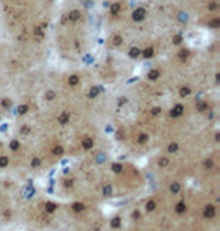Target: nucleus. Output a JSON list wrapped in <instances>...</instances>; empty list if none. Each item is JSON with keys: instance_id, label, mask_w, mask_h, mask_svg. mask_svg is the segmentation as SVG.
Listing matches in <instances>:
<instances>
[{"instance_id": "nucleus-1", "label": "nucleus", "mask_w": 220, "mask_h": 231, "mask_svg": "<svg viewBox=\"0 0 220 231\" xmlns=\"http://www.w3.org/2000/svg\"><path fill=\"white\" fill-rule=\"evenodd\" d=\"M145 17H146V11H145L143 8H137V9L133 12V18H134V21H142Z\"/></svg>"}, {"instance_id": "nucleus-2", "label": "nucleus", "mask_w": 220, "mask_h": 231, "mask_svg": "<svg viewBox=\"0 0 220 231\" xmlns=\"http://www.w3.org/2000/svg\"><path fill=\"white\" fill-rule=\"evenodd\" d=\"M183 112H184V107L181 106V104H176V106L170 110V115H172V116H180Z\"/></svg>"}, {"instance_id": "nucleus-3", "label": "nucleus", "mask_w": 220, "mask_h": 231, "mask_svg": "<svg viewBox=\"0 0 220 231\" xmlns=\"http://www.w3.org/2000/svg\"><path fill=\"white\" fill-rule=\"evenodd\" d=\"M148 77H149V80H157V79L160 77V71H157V70H152V71L148 72Z\"/></svg>"}, {"instance_id": "nucleus-4", "label": "nucleus", "mask_w": 220, "mask_h": 231, "mask_svg": "<svg viewBox=\"0 0 220 231\" xmlns=\"http://www.w3.org/2000/svg\"><path fill=\"white\" fill-rule=\"evenodd\" d=\"M119 9H121V5H119V3H113V5L110 6V14L116 15V14L119 12Z\"/></svg>"}, {"instance_id": "nucleus-5", "label": "nucleus", "mask_w": 220, "mask_h": 231, "mask_svg": "<svg viewBox=\"0 0 220 231\" xmlns=\"http://www.w3.org/2000/svg\"><path fill=\"white\" fill-rule=\"evenodd\" d=\"M100 94V88H97V86H93V88H91V91H89V97L91 98H93V97H97Z\"/></svg>"}, {"instance_id": "nucleus-6", "label": "nucleus", "mask_w": 220, "mask_h": 231, "mask_svg": "<svg viewBox=\"0 0 220 231\" xmlns=\"http://www.w3.org/2000/svg\"><path fill=\"white\" fill-rule=\"evenodd\" d=\"M78 18H80V12H78V11H73V12L70 14V20H71V21H77Z\"/></svg>"}, {"instance_id": "nucleus-7", "label": "nucleus", "mask_w": 220, "mask_h": 231, "mask_svg": "<svg viewBox=\"0 0 220 231\" xmlns=\"http://www.w3.org/2000/svg\"><path fill=\"white\" fill-rule=\"evenodd\" d=\"M139 54H140V50H139L137 47H133V49L130 50V56H131V57H137Z\"/></svg>"}, {"instance_id": "nucleus-8", "label": "nucleus", "mask_w": 220, "mask_h": 231, "mask_svg": "<svg viewBox=\"0 0 220 231\" xmlns=\"http://www.w3.org/2000/svg\"><path fill=\"white\" fill-rule=\"evenodd\" d=\"M17 112H18V115H24V113H27V106H26V104H21V106H18Z\"/></svg>"}, {"instance_id": "nucleus-9", "label": "nucleus", "mask_w": 220, "mask_h": 231, "mask_svg": "<svg viewBox=\"0 0 220 231\" xmlns=\"http://www.w3.org/2000/svg\"><path fill=\"white\" fill-rule=\"evenodd\" d=\"M68 118H70V115H68V113H62V115H60V118H59V123H60V124H65V123L68 121Z\"/></svg>"}, {"instance_id": "nucleus-10", "label": "nucleus", "mask_w": 220, "mask_h": 231, "mask_svg": "<svg viewBox=\"0 0 220 231\" xmlns=\"http://www.w3.org/2000/svg\"><path fill=\"white\" fill-rule=\"evenodd\" d=\"M68 82H70V85H71V86H74V85H77V83H78V77H77V76H71Z\"/></svg>"}, {"instance_id": "nucleus-11", "label": "nucleus", "mask_w": 220, "mask_h": 231, "mask_svg": "<svg viewBox=\"0 0 220 231\" xmlns=\"http://www.w3.org/2000/svg\"><path fill=\"white\" fill-rule=\"evenodd\" d=\"M152 54H154V50H152L151 47H149V49H146V50H143V56H145V57H151Z\"/></svg>"}, {"instance_id": "nucleus-12", "label": "nucleus", "mask_w": 220, "mask_h": 231, "mask_svg": "<svg viewBox=\"0 0 220 231\" xmlns=\"http://www.w3.org/2000/svg\"><path fill=\"white\" fill-rule=\"evenodd\" d=\"M83 147H85L86 150H88V148H91V147H92V139H89V138H88V139H85V141H83Z\"/></svg>"}, {"instance_id": "nucleus-13", "label": "nucleus", "mask_w": 220, "mask_h": 231, "mask_svg": "<svg viewBox=\"0 0 220 231\" xmlns=\"http://www.w3.org/2000/svg\"><path fill=\"white\" fill-rule=\"evenodd\" d=\"M121 42H122V38L119 35H116L113 38V44H115V45H121Z\"/></svg>"}, {"instance_id": "nucleus-14", "label": "nucleus", "mask_w": 220, "mask_h": 231, "mask_svg": "<svg viewBox=\"0 0 220 231\" xmlns=\"http://www.w3.org/2000/svg\"><path fill=\"white\" fill-rule=\"evenodd\" d=\"M167 150H169L170 153H175V151L178 150V145H176V143H170V145L167 147Z\"/></svg>"}, {"instance_id": "nucleus-15", "label": "nucleus", "mask_w": 220, "mask_h": 231, "mask_svg": "<svg viewBox=\"0 0 220 231\" xmlns=\"http://www.w3.org/2000/svg\"><path fill=\"white\" fill-rule=\"evenodd\" d=\"M213 213H214V209H213L211 206L205 209V216H213Z\"/></svg>"}, {"instance_id": "nucleus-16", "label": "nucleus", "mask_w": 220, "mask_h": 231, "mask_svg": "<svg viewBox=\"0 0 220 231\" xmlns=\"http://www.w3.org/2000/svg\"><path fill=\"white\" fill-rule=\"evenodd\" d=\"M184 210H185V206H184V202H180V204L176 206V212H178V213H183Z\"/></svg>"}, {"instance_id": "nucleus-17", "label": "nucleus", "mask_w": 220, "mask_h": 231, "mask_svg": "<svg viewBox=\"0 0 220 231\" xmlns=\"http://www.w3.org/2000/svg\"><path fill=\"white\" fill-rule=\"evenodd\" d=\"M188 20V15L185 14V12H180V21H183V23H185Z\"/></svg>"}, {"instance_id": "nucleus-18", "label": "nucleus", "mask_w": 220, "mask_h": 231, "mask_svg": "<svg viewBox=\"0 0 220 231\" xmlns=\"http://www.w3.org/2000/svg\"><path fill=\"white\" fill-rule=\"evenodd\" d=\"M188 94H190V89L188 88H183L180 91V95H181V97H185V95H188Z\"/></svg>"}, {"instance_id": "nucleus-19", "label": "nucleus", "mask_w": 220, "mask_h": 231, "mask_svg": "<svg viewBox=\"0 0 220 231\" xmlns=\"http://www.w3.org/2000/svg\"><path fill=\"white\" fill-rule=\"evenodd\" d=\"M112 169H113L115 172H121V171H122V166H121L119 163H116V165H113V166H112Z\"/></svg>"}, {"instance_id": "nucleus-20", "label": "nucleus", "mask_w": 220, "mask_h": 231, "mask_svg": "<svg viewBox=\"0 0 220 231\" xmlns=\"http://www.w3.org/2000/svg\"><path fill=\"white\" fill-rule=\"evenodd\" d=\"M45 98H47V100H53V98H55V92H53V91H48V92L45 94Z\"/></svg>"}, {"instance_id": "nucleus-21", "label": "nucleus", "mask_w": 220, "mask_h": 231, "mask_svg": "<svg viewBox=\"0 0 220 231\" xmlns=\"http://www.w3.org/2000/svg\"><path fill=\"white\" fill-rule=\"evenodd\" d=\"M73 209H74V210H77V212H82L85 207H83V204H74Z\"/></svg>"}, {"instance_id": "nucleus-22", "label": "nucleus", "mask_w": 220, "mask_h": 231, "mask_svg": "<svg viewBox=\"0 0 220 231\" xmlns=\"http://www.w3.org/2000/svg\"><path fill=\"white\" fill-rule=\"evenodd\" d=\"M210 26H211V27H219V26H220V20H213V21L210 23Z\"/></svg>"}, {"instance_id": "nucleus-23", "label": "nucleus", "mask_w": 220, "mask_h": 231, "mask_svg": "<svg viewBox=\"0 0 220 231\" xmlns=\"http://www.w3.org/2000/svg\"><path fill=\"white\" fill-rule=\"evenodd\" d=\"M187 56H188V50H181V52H180V57H181V59H185Z\"/></svg>"}, {"instance_id": "nucleus-24", "label": "nucleus", "mask_w": 220, "mask_h": 231, "mask_svg": "<svg viewBox=\"0 0 220 231\" xmlns=\"http://www.w3.org/2000/svg\"><path fill=\"white\" fill-rule=\"evenodd\" d=\"M53 153H55L56 156H59V154H62V153H63V150H62V147H56Z\"/></svg>"}, {"instance_id": "nucleus-25", "label": "nucleus", "mask_w": 220, "mask_h": 231, "mask_svg": "<svg viewBox=\"0 0 220 231\" xmlns=\"http://www.w3.org/2000/svg\"><path fill=\"white\" fill-rule=\"evenodd\" d=\"M146 141H148V136H146V135H140V136H139V142H140V143L146 142Z\"/></svg>"}, {"instance_id": "nucleus-26", "label": "nucleus", "mask_w": 220, "mask_h": 231, "mask_svg": "<svg viewBox=\"0 0 220 231\" xmlns=\"http://www.w3.org/2000/svg\"><path fill=\"white\" fill-rule=\"evenodd\" d=\"M9 147H11V150H14V151H15V150H17V148H18V142H17V141H12V142H11V145H9Z\"/></svg>"}, {"instance_id": "nucleus-27", "label": "nucleus", "mask_w": 220, "mask_h": 231, "mask_svg": "<svg viewBox=\"0 0 220 231\" xmlns=\"http://www.w3.org/2000/svg\"><path fill=\"white\" fill-rule=\"evenodd\" d=\"M8 165V157H0V166H6Z\"/></svg>"}, {"instance_id": "nucleus-28", "label": "nucleus", "mask_w": 220, "mask_h": 231, "mask_svg": "<svg viewBox=\"0 0 220 231\" xmlns=\"http://www.w3.org/2000/svg\"><path fill=\"white\" fill-rule=\"evenodd\" d=\"M112 194V186H106L104 187V195H110Z\"/></svg>"}, {"instance_id": "nucleus-29", "label": "nucleus", "mask_w": 220, "mask_h": 231, "mask_svg": "<svg viewBox=\"0 0 220 231\" xmlns=\"http://www.w3.org/2000/svg\"><path fill=\"white\" fill-rule=\"evenodd\" d=\"M198 109H199V110H205V109H207V103L201 101V103L198 104Z\"/></svg>"}, {"instance_id": "nucleus-30", "label": "nucleus", "mask_w": 220, "mask_h": 231, "mask_svg": "<svg viewBox=\"0 0 220 231\" xmlns=\"http://www.w3.org/2000/svg\"><path fill=\"white\" fill-rule=\"evenodd\" d=\"M45 207H47V210H48V212H55V209H56L55 204H47Z\"/></svg>"}, {"instance_id": "nucleus-31", "label": "nucleus", "mask_w": 220, "mask_h": 231, "mask_svg": "<svg viewBox=\"0 0 220 231\" xmlns=\"http://www.w3.org/2000/svg\"><path fill=\"white\" fill-rule=\"evenodd\" d=\"M181 41H183V36H181V35H176V36H175V39H173V42H175V44H180Z\"/></svg>"}, {"instance_id": "nucleus-32", "label": "nucleus", "mask_w": 220, "mask_h": 231, "mask_svg": "<svg viewBox=\"0 0 220 231\" xmlns=\"http://www.w3.org/2000/svg\"><path fill=\"white\" fill-rule=\"evenodd\" d=\"M154 206H155V204H154V201H149V202L146 204V209H148V210H152V209H154Z\"/></svg>"}, {"instance_id": "nucleus-33", "label": "nucleus", "mask_w": 220, "mask_h": 231, "mask_svg": "<svg viewBox=\"0 0 220 231\" xmlns=\"http://www.w3.org/2000/svg\"><path fill=\"white\" fill-rule=\"evenodd\" d=\"M160 112H161V109H160V107H154V109H152V115H158Z\"/></svg>"}, {"instance_id": "nucleus-34", "label": "nucleus", "mask_w": 220, "mask_h": 231, "mask_svg": "<svg viewBox=\"0 0 220 231\" xmlns=\"http://www.w3.org/2000/svg\"><path fill=\"white\" fill-rule=\"evenodd\" d=\"M170 189H172L173 192H176V190L180 189V184H178V183H175V184H172V187H170Z\"/></svg>"}, {"instance_id": "nucleus-35", "label": "nucleus", "mask_w": 220, "mask_h": 231, "mask_svg": "<svg viewBox=\"0 0 220 231\" xmlns=\"http://www.w3.org/2000/svg\"><path fill=\"white\" fill-rule=\"evenodd\" d=\"M38 165H41V160H39V159H33V162H32V166H38Z\"/></svg>"}, {"instance_id": "nucleus-36", "label": "nucleus", "mask_w": 220, "mask_h": 231, "mask_svg": "<svg viewBox=\"0 0 220 231\" xmlns=\"http://www.w3.org/2000/svg\"><path fill=\"white\" fill-rule=\"evenodd\" d=\"M167 163H169V160L166 159V157H165V159H161V160H160V165H161V166H166Z\"/></svg>"}, {"instance_id": "nucleus-37", "label": "nucleus", "mask_w": 220, "mask_h": 231, "mask_svg": "<svg viewBox=\"0 0 220 231\" xmlns=\"http://www.w3.org/2000/svg\"><path fill=\"white\" fill-rule=\"evenodd\" d=\"M119 225V219L116 217V219H113V227H118Z\"/></svg>"}, {"instance_id": "nucleus-38", "label": "nucleus", "mask_w": 220, "mask_h": 231, "mask_svg": "<svg viewBox=\"0 0 220 231\" xmlns=\"http://www.w3.org/2000/svg\"><path fill=\"white\" fill-rule=\"evenodd\" d=\"M97 160H98V162H103V160H104V154H98Z\"/></svg>"}, {"instance_id": "nucleus-39", "label": "nucleus", "mask_w": 220, "mask_h": 231, "mask_svg": "<svg viewBox=\"0 0 220 231\" xmlns=\"http://www.w3.org/2000/svg\"><path fill=\"white\" fill-rule=\"evenodd\" d=\"M216 8H217V3H211V5H210V9H211V11L216 9Z\"/></svg>"}, {"instance_id": "nucleus-40", "label": "nucleus", "mask_w": 220, "mask_h": 231, "mask_svg": "<svg viewBox=\"0 0 220 231\" xmlns=\"http://www.w3.org/2000/svg\"><path fill=\"white\" fill-rule=\"evenodd\" d=\"M21 131H23V133H29V127H23Z\"/></svg>"}, {"instance_id": "nucleus-41", "label": "nucleus", "mask_w": 220, "mask_h": 231, "mask_svg": "<svg viewBox=\"0 0 220 231\" xmlns=\"http://www.w3.org/2000/svg\"><path fill=\"white\" fill-rule=\"evenodd\" d=\"M211 165H213V163H211V160H207V163H205V166H207V168H211Z\"/></svg>"}, {"instance_id": "nucleus-42", "label": "nucleus", "mask_w": 220, "mask_h": 231, "mask_svg": "<svg viewBox=\"0 0 220 231\" xmlns=\"http://www.w3.org/2000/svg\"><path fill=\"white\" fill-rule=\"evenodd\" d=\"M35 33H36V35H42V30H41V29L38 27L36 30H35Z\"/></svg>"}, {"instance_id": "nucleus-43", "label": "nucleus", "mask_w": 220, "mask_h": 231, "mask_svg": "<svg viewBox=\"0 0 220 231\" xmlns=\"http://www.w3.org/2000/svg\"><path fill=\"white\" fill-rule=\"evenodd\" d=\"M2 104H5V106H8V104H9V100H3V101H2Z\"/></svg>"}, {"instance_id": "nucleus-44", "label": "nucleus", "mask_w": 220, "mask_h": 231, "mask_svg": "<svg viewBox=\"0 0 220 231\" xmlns=\"http://www.w3.org/2000/svg\"><path fill=\"white\" fill-rule=\"evenodd\" d=\"M6 130V124H3V127H0V131H5Z\"/></svg>"}]
</instances>
